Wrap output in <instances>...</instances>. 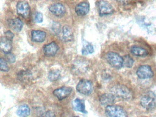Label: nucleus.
Instances as JSON below:
<instances>
[{
	"label": "nucleus",
	"instance_id": "2f4dec72",
	"mask_svg": "<svg viewBox=\"0 0 156 117\" xmlns=\"http://www.w3.org/2000/svg\"><path fill=\"white\" fill-rule=\"evenodd\" d=\"M78 117V116H75V117Z\"/></svg>",
	"mask_w": 156,
	"mask_h": 117
},
{
	"label": "nucleus",
	"instance_id": "1a4fd4ad",
	"mask_svg": "<svg viewBox=\"0 0 156 117\" xmlns=\"http://www.w3.org/2000/svg\"><path fill=\"white\" fill-rule=\"evenodd\" d=\"M17 10L18 13L24 18H27L30 15V5L25 1H21L18 2Z\"/></svg>",
	"mask_w": 156,
	"mask_h": 117
},
{
	"label": "nucleus",
	"instance_id": "4468645a",
	"mask_svg": "<svg viewBox=\"0 0 156 117\" xmlns=\"http://www.w3.org/2000/svg\"><path fill=\"white\" fill-rule=\"evenodd\" d=\"M90 10L89 4L87 2H82L76 6L75 12L79 16H83L88 13Z\"/></svg>",
	"mask_w": 156,
	"mask_h": 117
},
{
	"label": "nucleus",
	"instance_id": "aec40b11",
	"mask_svg": "<svg viewBox=\"0 0 156 117\" xmlns=\"http://www.w3.org/2000/svg\"><path fill=\"white\" fill-rule=\"evenodd\" d=\"M30 109L26 104L21 105L16 112V114L19 117H28L30 114Z\"/></svg>",
	"mask_w": 156,
	"mask_h": 117
},
{
	"label": "nucleus",
	"instance_id": "a211bd4d",
	"mask_svg": "<svg viewBox=\"0 0 156 117\" xmlns=\"http://www.w3.org/2000/svg\"><path fill=\"white\" fill-rule=\"evenodd\" d=\"M87 65L83 60H77L74 64L73 70L76 74H81L87 70Z\"/></svg>",
	"mask_w": 156,
	"mask_h": 117
},
{
	"label": "nucleus",
	"instance_id": "7c9ffc66",
	"mask_svg": "<svg viewBox=\"0 0 156 117\" xmlns=\"http://www.w3.org/2000/svg\"><path fill=\"white\" fill-rule=\"evenodd\" d=\"M130 0H116L117 2L121 4L125 5L129 3Z\"/></svg>",
	"mask_w": 156,
	"mask_h": 117
},
{
	"label": "nucleus",
	"instance_id": "9b49d317",
	"mask_svg": "<svg viewBox=\"0 0 156 117\" xmlns=\"http://www.w3.org/2000/svg\"><path fill=\"white\" fill-rule=\"evenodd\" d=\"M59 49V47L55 42H52L45 45L43 48L44 53L47 56H53L55 55Z\"/></svg>",
	"mask_w": 156,
	"mask_h": 117
},
{
	"label": "nucleus",
	"instance_id": "b1692460",
	"mask_svg": "<svg viewBox=\"0 0 156 117\" xmlns=\"http://www.w3.org/2000/svg\"><path fill=\"white\" fill-rule=\"evenodd\" d=\"M123 58V66L128 68L132 67L133 64H134V60L133 58L129 55L125 56Z\"/></svg>",
	"mask_w": 156,
	"mask_h": 117
},
{
	"label": "nucleus",
	"instance_id": "f3484780",
	"mask_svg": "<svg viewBox=\"0 0 156 117\" xmlns=\"http://www.w3.org/2000/svg\"><path fill=\"white\" fill-rule=\"evenodd\" d=\"M9 26L11 28L16 32L21 31L23 27V22L19 18L11 19L9 21Z\"/></svg>",
	"mask_w": 156,
	"mask_h": 117
},
{
	"label": "nucleus",
	"instance_id": "6ab92c4d",
	"mask_svg": "<svg viewBox=\"0 0 156 117\" xmlns=\"http://www.w3.org/2000/svg\"><path fill=\"white\" fill-rule=\"evenodd\" d=\"M33 41L38 43H42L46 38V34L45 32L41 30H33L31 32Z\"/></svg>",
	"mask_w": 156,
	"mask_h": 117
},
{
	"label": "nucleus",
	"instance_id": "412c9836",
	"mask_svg": "<svg viewBox=\"0 0 156 117\" xmlns=\"http://www.w3.org/2000/svg\"><path fill=\"white\" fill-rule=\"evenodd\" d=\"M130 52L134 55L139 57H145L148 54L147 50L136 46H134L131 48Z\"/></svg>",
	"mask_w": 156,
	"mask_h": 117
},
{
	"label": "nucleus",
	"instance_id": "bb28decb",
	"mask_svg": "<svg viewBox=\"0 0 156 117\" xmlns=\"http://www.w3.org/2000/svg\"><path fill=\"white\" fill-rule=\"evenodd\" d=\"M6 58L7 61L10 63H14L16 61V57L12 53L6 54Z\"/></svg>",
	"mask_w": 156,
	"mask_h": 117
},
{
	"label": "nucleus",
	"instance_id": "9d476101",
	"mask_svg": "<svg viewBox=\"0 0 156 117\" xmlns=\"http://www.w3.org/2000/svg\"><path fill=\"white\" fill-rule=\"evenodd\" d=\"M59 36L62 41L65 42H70L73 39V31L70 27L67 25H65L62 27Z\"/></svg>",
	"mask_w": 156,
	"mask_h": 117
},
{
	"label": "nucleus",
	"instance_id": "c756f323",
	"mask_svg": "<svg viewBox=\"0 0 156 117\" xmlns=\"http://www.w3.org/2000/svg\"><path fill=\"white\" fill-rule=\"evenodd\" d=\"M4 37H5L6 38H8V39L12 41L13 37H14V34H13L11 31H8L5 32V34H4Z\"/></svg>",
	"mask_w": 156,
	"mask_h": 117
},
{
	"label": "nucleus",
	"instance_id": "39448f33",
	"mask_svg": "<svg viewBox=\"0 0 156 117\" xmlns=\"http://www.w3.org/2000/svg\"><path fill=\"white\" fill-rule=\"evenodd\" d=\"M76 90L83 95H90L93 90V86L90 80L82 79L80 80L76 85Z\"/></svg>",
	"mask_w": 156,
	"mask_h": 117
},
{
	"label": "nucleus",
	"instance_id": "0eeeda50",
	"mask_svg": "<svg viewBox=\"0 0 156 117\" xmlns=\"http://www.w3.org/2000/svg\"><path fill=\"white\" fill-rule=\"evenodd\" d=\"M136 75L140 79H146L152 78L154 74L150 66L144 65L138 68L136 71Z\"/></svg>",
	"mask_w": 156,
	"mask_h": 117
},
{
	"label": "nucleus",
	"instance_id": "7ed1b4c3",
	"mask_svg": "<svg viewBox=\"0 0 156 117\" xmlns=\"http://www.w3.org/2000/svg\"><path fill=\"white\" fill-rule=\"evenodd\" d=\"M106 58L108 63L115 68L120 69L123 66V57L117 53L108 52L106 54Z\"/></svg>",
	"mask_w": 156,
	"mask_h": 117
},
{
	"label": "nucleus",
	"instance_id": "c85d7f7f",
	"mask_svg": "<svg viewBox=\"0 0 156 117\" xmlns=\"http://www.w3.org/2000/svg\"><path fill=\"white\" fill-rule=\"evenodd\" d=\"M35 22L37 23H41L43 21V16L42 14L40 12L36 13L34 17Z\"/></svg>",
	"mask_w": 156,
	"mask_h": 117
},
{
	"label": "nucleus",
	"instance_id": "f03ea898",
	"mask_svg": "<svg viewBox=\"0 0 156 117\" xmlns=\"http://www.w3.org/2000/svg\"><path fill=\"white\" fill-rule=\"evenodd\" d=\"M140 104L144 108L151 110L156 106V95L152 91H148L140 99Z\"/></svg>",
	"mask_w": 156,
	"mask_h": 117
},
{
	"label": "nucleus",
	"instance_id": "6e6552de",
	"mask_svg": "<svg viewBox=\"0 0 156 117\" xmlns=\"http://www.w3.org/2000/svg\"><path fill=\"white\" fill-rule=\"evenodd\" d=\"M73 91L71 87H63L55 90L53 94L59 100H62L69 97Z\"/></svg>",
	"mask_w": 156,
	"mask_h": 117
},
{
	"label": "nucleus",
	"instance_id": "cd10ccee",
	"mask_svg": "<svg viewBox=\"0 0 156 117\" xmlns=\"http://www.w3.org/2000/svg\"><path fill=\"white\" fill-rule=\"evenodd\" d=\"M37 117H56L54 112L51 111H47L43 112Z\"/></svg>",
	"mask_w": 156,
	"mask_h": 117
},
{
	"label": "nucleus",
	"instance_id": "f8f14e48",
	"mask_svg": "<svg viewBox=\"0 0 156 117\" xmlns=\"http://www.w3.org/2000/svg\"><path fill=\"white\" fill-rule=\"evenodd\" d=\"M49 10L51 12L57 16H62L66 12L65 7L61 3H55L49 7Z\"/></svg>",
	"mask_w": 156,
	"mask_h": 117
},
{
	"label": "nucleus",
	"instance_id": "dca6fc26",
	"mask_svg": "<svg viewBox=\"0 0 156 117\" xmlns=\"http://www.w3.org/2000/svg\"><path fill=\"white\" fill-rule=\"evenodd\" d=\"M73 108L76 111L82 112L83 113H87V112L86 110L85 101L81 99L76 98L73 101Z\"/></svg>",
	"mask_w": 156,
	"mask_h": 117
},
{
	"label": "nucleus",
	"instance_id": "20e7f679",
	"mask_svg": "<svg viewBox=\"0 0 156 117\" xmlns=\"http://www.w3.org/2000/svg\"><path fill=\"white\" fill-rule=\"evenodd\" d=\"M105 113L107 117H127L126 111L119 106H107L105 108Z\"/></svg>",
	"mask_w": 156,
	"mask_h": 117
},
{
	"label": "nucleus",
	"instance_id": "4be33fe9",
	"mask_svg": "<svg viewBox=\"0 0 156 117\" xmlns=\"http://www.w3.org/2000/svg\"><path fill=\"white\" fill-rule=\"evenodd\" d=\"M94 52V48L93 45L88 42L85 41L82 49V54L84 55H87L88 54H92Z\"/></svg>",
	"mask_w": 156,
	"mask_h": 117
},
{
	"label": "nucleus",
	"instance_id": "a878e982",
	"mask_svg": "<svg viewBox=\"0 0 156 117\" xmlns=\"http://www.w3.org/2000/svg\"><path fill=\"white\" fill-rule=\"evenodd\" d=\"M0 69L2 71H4V72H7L9 70L7 61L3 58H1L0 59Z\"/></svg>",
	"mask_w": 156,
	"mask_h": 117
},
{
	"label": "nucleus",
	"instance_id": "2eb2a0df",
	"mask_svg": "<svg viewBox=\"0 0 156 117\" xmlns=\"http://www.w3.org/2000/svg\"><path fill=\"white\" fill-rule=\"evenodd\" d=\"M12 41L3 37L1 38L0 48L5 54L10 53L12 49Z\"/></svg>",
	"mask_w": 156,
	"mask_h": 117
},
{
	"label": "nucleus",
	"instance_id": "ddd939ff",
	"mask_svg": "<svg viewBox=\"0 0 156 117\" xmlns=\"http://www.w3.org/2000/svg\"><path fill=\"white\" fill-rule=\"evenodd\" d=\"M115 97L112 93H105L101 95L99 98L100 104L102 106H107L113 105Z\"/></svg>",
	"mask_w": 156,
	"mask_h": 117
},
{
	"label": "nucleus",
	"instance_id": "423d86ee",
	"mask_svg": "<svg viewBox=\"0 0 156 117\" xmlns=\"http://www.w3.org/2000/svg\"><path fill=\"white\" fill-rule=\"evenodd\" d=\"M97 5L100 16L111 14L114 12L113 6L107 1L100 0L98 2Z\"/></svg>",
	"mask_w": 156,
	"mask_h": 117
},
{
	"label": "nucleus",
	"instance_id": "f257e3e1",
	"mask_svg": "<svg viewBox=\"0 0 156 117\" xmlns=\"http://www.w3.org/2000/svg\"><path fill=\"white\" fill-rule=\"evenodd\" d=\"M111 92L116 98L123 100H130L133 98L131 90L123 85H116L111 88Z\"/></svg>",
	"mask_w": 156,
	"mask_h": 117
},
{
	"label": "nucleus",
	"instance_id": "5701e85b",
	"mask_svg": "<svg viewBox=\"0 0 156 117\" xmlns=\"http://www.w3.org/2000/svg\"><path fill=\"white\" fill-rule=\"evenodd\" d=\"M61 77V72L59 70H51L48 75V78L51 81H57Z\"/></svg>",
	"mask_w": 156,
	"mask_h": 117
},
{
	"label": "nucleus",
	"instance_id": "393cba45",
	"mask_svg": "<svg viewBox=\"0 0 156 117\" xmlns=\"http://www.w3.org/2000/svg\"><path fill=\"white\" fill-rule=\"evenodd\" d=\"M51 30L52 32L56 35L59 36L61 33L62 28L61 26L59 23L57 22H54L51 26Z\"/></svg>",
	"mask_w": 156,
	"mask_h": 117
}]
</instances>
